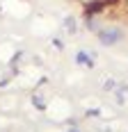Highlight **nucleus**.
<instances>
[{
    "label": "nucleus",
    "mask_w": 128,
    "mask_h": 132,
    "mask_svg": "<svg viewBox=\"0 0 128 132\" xmlns=\"http://www.w3.org/2000/svg\"><path fill=\"white\" fill-rule=\"evenodd\" d=\"M121 37H124V32L119 27H105L98 32V41L103 46H115L117 41H121Z\"/></svg>",
    "instance_id": "nucleus-1"
},
{
    "label": "nucleus",
    "mask_w": 128,
    "mask_h": 132,
    "mask_svg": "<svg viewBox=\"0 0 128 132\" xmlns=\"http://www.w3.org/2000/svg\"><path fill=\"white\" fill-rule=\"evenodd\" d=\"M78 62H80V64H91V59L85 53H78Z\"/></svg>",
    "instance_id": "nucleus-2"
}]
</instances>
